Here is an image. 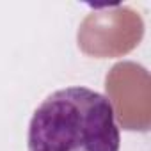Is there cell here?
<instances>
[{
    "label": "cell",
    "instance_id": "obj_1",
    "mask_svg": "<svg viewBox=\"0 0 151 151\" xmlns=\"http://www.w3.org/2000/svg\"><path fill=\"white\" fill-rule=\"evenodd\" d=\"M27 146L29 151H119L114 105L89 87L59 89L34 110Z\"/></svg>",
    "mask_w": 151,
    "mask_h": 151
}]
</instances>
